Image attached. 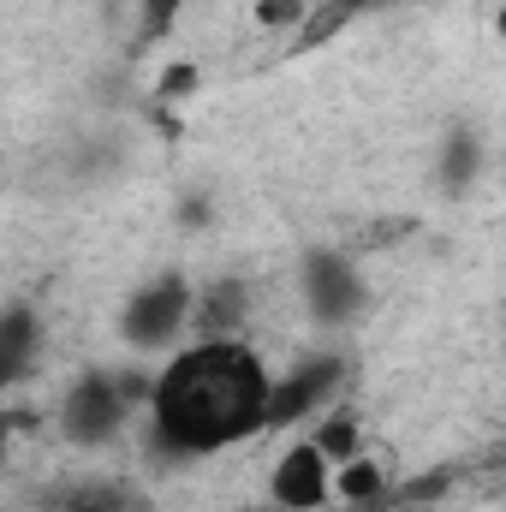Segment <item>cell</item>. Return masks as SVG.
<instances>
[{"label": "cell", "mask_w": 506, "mask_h": 512, "mask_svg": "<svg viewBox=\"0 0 506 512\" xmlns=\"http://www.w3.org/2000/svg\"><path fill=\"white\" fill-rule=\"evenodd\" d=\"M197 90V66L191 60H173L167 72H161V102H173V96H191Z\"/></svg>", "instance_id": "cell-12"}, {"label": "cell", "mask_w": 506, "mask_h": 512, "mask_svg": "<svg viewBox=\"0 0 506 512\" xmlns=\"http://www.w3.org/2000/svg\"><path fill=\"white\" fill-rule=\"evenodd\" d=\"M191 310H197V286L185 274H155L120 310V340L131 352H167L191 334Z\"/></svg>", "instance_id": "cell-2"}, {"label": "cell", "mask_w": 506, "mask_h": 512, "mask_svg": "<svg viewBox=\"0 0 506 512\" xmlns=\"http://www.w3.org/2000/svg\"><path fill=\"white\" fill-rule=\"evenodd\" d=\"M251 280L221 274L209 286H197V310H191V340H239L251 322Z\"/></svg>", "instance_id": "cell-6"}, {"label": "cell", "mask_w": 506, "mask_h": 512, "mask_svg": "<svg viewBox=\"0 0 506 512\" xmlns=\"http://www.w3.org/2000/svg\"><path fill=\"white\" fill-rule=\"evenodd\" d=\"M268 495H274V507H280V512H322V507H334V459L322 453V441H316V435L292 441V447L274 459V471H268Z\"/></svg>", "instance_id": "cell-4"}, {"label": "cell", "mask_w": 506, "mask_h": 512, "mask_svg": "<svg viewBox=\"0 0 506 512\" xmlns=\"http://www.w3.org/2000/svg\"><path fill=\"white\" fill-rule=\"evenodd\" d=\"M477 173H483V137H477L471 126H459L447 143H441L435 179H441V191H447V197H465V191L477 185Z\"/></svg>", "instance_id": "cell-9"}, {"label": "cell", "mask_w": 506, "mask_h": 512, "mask_svg": "<svg viewBox=\"0 0 506 512\" xmlns=\"http://www.w3.org/2000/svg\"><path fill=\"white\" fill-rule=\"evenodd\" d=\"M131 411H137V399L126 393L120 370H90L84 382H72L66 399H60V435L72 447H108L131 423Z\"/></svg>", "instance_id": "cell-3"}, {"label": "cell", "mask_w": 506, "mask_h": 512, "mask_svg": "<svg viewBox=\"0 0 506 512\" xmlns=\"http://www.w3.org/2000/svg\"><path fill=\"white\" fill-rule=\"evenodd\" d=\"M495 30H501V36H506V6H501V18H495Z\"/></svg>", "instance_id": "cell-15"}, {"label": "cell", "mask_w": 506, "mask_h": 512, "mask_svg": "<svg viewBox=\"0 0 506 512\" xmlns=\"http://www.w3.org/2000/svg\"><path fill=\"white\" fill-rule=\"evenodd\" d=\"M387 471H381L370 453H358V459H346V465H334V507H387Z\"/></svg>", "instance_id": "cell-8"}, {"label": "cell", "mask_w": 506, "mask_h": 512, "mask_svg": "<svg viewBox=\"0 0 506 512\" xmlns=\"http://www.w3.org/2000/svg\"><path fill=\"white\" fill-rule=\"evenodd\" d=\"M268 405L274 376L245 340H191L155 370V399L143 411L149 447L161 459L221 453L268 429Z\"/></svg>", "instance_id": "cell-1"}, {"label": "cell", "mask_w": 506, "mask_h": 512, "mask_svg": "<svg viewBox=\"0 0 506 512\" xmlns=\"http://www.w3.org/2000/svg\"><path fill=\"white\" fill-rule=\"evenodd\" d=\"M316 441H322V453H328L334 465H346V459L364 453V429H358L352 411H328V417L316 423Z\"/></svg>", "instance_id": "cell-11"}, {"label": "cell", "mask_w": 506, "mask_h": 512, "mask_svg": "<svg viewBox=\"0 0 506 512\" xmlns=\"http://www.w3.org/2000/svg\"><path fill=\"white\" fill-rule=\"evenodd\" d=\"M340 376H346V364H340L334 352H322V358H304V364H292V370H286V376L274 382L268 429H286V423L322 417V411L334 405V393H340Z\"/></svg>", "instance_id": "cell-5"}, {"label": "cell", "mask_w": 506, "mask_h": 512, "mask_svg": "<svg viewBox=\"0 0 506 512\" xmlns=\"http://www.w3.org/2000/svg\"><path fill=\"white\" fill-rule=\"evenodd\" d=\"M304 298H310V310L316 316H352L358 304H364V280H358V268H352V256L340 251H316L304 262Z\"/></svg>", "instance_id": "cell-7"}, {"label": "cell", "mask_w": 506, "mask_h": 512, "mask_svg": "<svg viewBox=\"0 0 506 512\" xmlns=\"http://www.w3.org/2000/svg\"><path fill=\"white\" fill-rule=\"evenodd\" d=\"M137 6H143V24H149V36L173 30V18L185 12V0H137Z\"/></svg>", "instance_id": "cell-13"}, {"label": "cell", "mask_w": 506, "mask_h": 512, "mask_svg": "<svg viewBox=\"0 0 506 512\" xmlns=\"http://www.w3.org/2000/svg\"><path fill=\"white\" fill-rule=\"evenodd\" d=\"M36 334H42V322H36L30 304H12V310L0 316V364H6V382H18V376L30 370V358H36Z\"/></svg>", "instance_id": "cell-10"}, {"label": "cell", "mask_w": 506, "mask_h": 512, "mask_svg": "<svg viewBox=\"0 0 506 512\" xmlns=\"http://www.w3.org/2000/svg\"><path fill=\"white\" fill-rule=\"evenodd\" d=\"M316 6H328V12H340V18H358V12H370L376 0H316Z\"/></svg>", "instance_id": "cell-14"}]
</instances>
